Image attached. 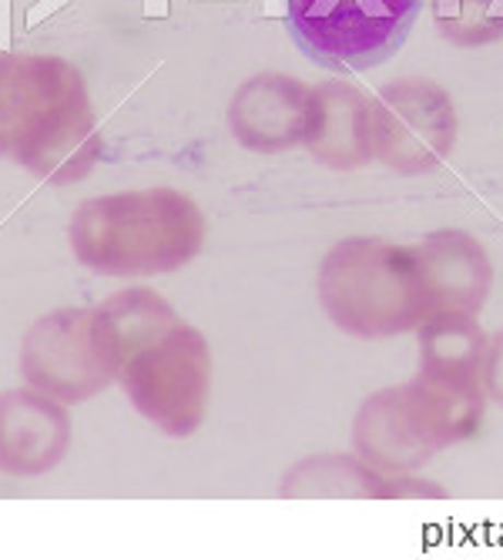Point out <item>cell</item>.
Instances as JSON below:
<instances>
[{
    "mask_svg": "<svg viewBox=\"0 0 503 560\" xmlns=\"http://www.w3.org/2000/svg\"><path fill=\"white\" fill-rule=\"evenodd\" d=\"M68 238L97 276H162L201 252L206 215L175 188H134L81 201Z\"/></svg>",
    "mask_w": 503,
    "mask_h": 560,
    "instance_id": "7a4b0ae2",
    "label": "cell"
},
{
    "mask_svg": "<svg viewBox=\"0 0 503 560\" xmlns=\"http://www.w3.org/2000/svg\"><path fill=\"white\" fill-rule=\"evenodd\" d=\"M316 289L329 323L356 339L413 332L433 313L417 252L389 238L352 235L336 242L323 256Z\"/></svg>",
    "mask_w": 503,
    "mask_h": 560,
    "instance_id": "277c9868",
    "label": "cell"
},
{
    "mask_svg": "<svg viewBox=\"0 0 503 560\" xmlns=\"http://www.w3.org/2000/svg\"><path fill=\"white\" fill-rule=\"evenodd\" d=\"M417 266L430 310L477 316L493 289V262L487 248L460 229L430 232L417 248Z\"/></svg>",
    "mask_w": 503,
    "mask_h": 560,
    "instance_id": "8fae6325",
    "label": "cell"
},
{
    "mask_svg": "<svg viewBox=\"0 0 503 560\" xmlns=\"http://www.w3.org/2000/svg\"><path fill=\"white\" fill-rule=\"evenodd\" d=\"M480 386H483L487 399L503 410V329L487 342L483 370H480Z\"/></svg>",
    "mask_w": 503,
    "mask_h": 560,
    "instance_id": "2e32d148",
    "label": "cell"
},
{
    "mask_svg": "<svg viewBox=\"0 0 503 560\" xmlns=\"http://www.w3.org/2000/svg\"><path fill=\"white\" fill-rule=\"evenodd\" d=\"M71 450L65 402L34 386L0 393V474L40 477Z\"/></svg>",
    "mask_w": 503,
    "mask_h": 560,
    "instance_id": "9c48e42d",
    "label": "cell"
},
{
    "mask_svg": "<svg viewBox=\"0 0 503 560\" xmlns=\"http://www.w3.org/2000/svg\"><path fill=\"white\" fill-rule=\"evenodd\" d=\"M420 339V373L457 383V386H480V370L487 355V332L480 329L477 316L470 313H430L417 326Z\"/></svg>",
    "mask_w": 503,
    "mask_h": 560,
    "instance_id": "4fadbf2b",
    "label": "cell"
},
{
    "mask_svg": "<svg viewBox=\"0 0 503 560\" xmlns=\"http://www.w3.org/2000/svg\"><path fill=\"white\" fill-rule=\"evenodd\" d=\"M118 383L134 410L165 436H191L206 420L212 393L209 339L178 319L131 355L118 373Z\"/></svg>",
    "mask_w": 503,
    "mask_h": 560,
    "instance_id": "8992f818",
    "label": "cell"
},
{
    "mask_svg": "<svg viewBox=\"0 0 503 560\" xmlns=\"http://www.w3.org/2000/svg\"><path fill=\"white\" fill-rule=\"evenodd\" d=\"M302 144L319 165L332 172H352L370 165V97L349 81H326L313 88L309 125Z\"/></svg>",
    "mask_w": 503,
    "mask_h": 560,
    "instance_id": "7c38bea8",
    "label": "cell"
},
{
    "mask_svg": "<svg viewBox=\"0 0 503 560\" xmlns=\"http://www.w3.org/2000/svg\"><path fill=\"white\" fill-rule=\"evenodd\" d=\"M94 323L112 352L115 370L121 373V366L131 360V355L141 346H148L151 339H159L165 329H172L178 323V316L159 292L134 285V289L115 292L101 305H94Z\"/></svg>",
    "mask_w": 503,
    "mask_h": 560,
    "instance_id": "9a60e30c",
    "label": "cell"
},
{
    "mask_svg": "<svg viewBox=\"0 0 503 560\" xmlns=\"http://www.w3.org/2000/svg\"><path fill=\"white\" fill-rule=\"evenodd\" d=\"M373 159L399 175H423L446 162L457 141L453 97L423 78H396L370 97Z\"/></svg>",
    "mask_w": 503,
    "mask_h": 560,
    "instance_id": "52a82bcc",
    "label": "cell"
},
{
    "mask_svg": "<svg viewBox=\"0 0 503 560\" xmlns=\"http://www.w3.org/2000/svg\"><path fill=\"white\" fill-rule=\"evenodd\" d=\"M0 155L47 185L81 182L101 155L91 94L55 55H0Z\"/></svg>",
    "mask_w": 503,
    "mask_h": 560,
    "instance_id": "6da1fadb",
    "label": "cell"
},
{
    "mask_svg": "<svg viewBox=\"0 0 503 560\" xmlns=\"http://www.w3.org/2000/svg\"><path fill=\"white\" fill-rule=\"evenodd\" d=\"M282 497L289 500H396L393 477L363 464L356 453H319L295 464L282 480Z\"/></svg>",
    "mask_w": 503,
    "mask_h": 560,
    "instance_id": "5bb4252c",
    "label": "cell"
},
{
    "mask_svg": "<svg viewBox=\"0 0 503 560\" xmlns=\"http://www.w3.org/2000/svg\"><path fill=\"white\" fill-rule=\"evenodd\" d=\"M21 376L61 402H84L105 393L118 380V370L97 332L94 310H55L40 316L21 342Z\"/></svg>",
    "mask_w": 503,
    "mask_h": 560,
    "instance_id": "ba28073f",
    "label": "cell"
},
{
    "mask_svg": "<svg viewBox=\"0 0 503 560\" xmlns=\"http://www.w3.org/2000/svg\"><path fill=\"white\" fill-rule=\"evenodd\" d=\"M483 413V386H457L420 373L360 402L352 417V453L386 477L417 474L446 446L473 440Z\"/></svg>",
    "mask_w": 503,
    "mask_h": 560,
    "instance_id": "3957f363",
    "label": "cell"
},
{
    "mask_svg": "<svg viewBox=\"0 0 503 560\" xmlns=\"http://www.w3.org/2000/svg\"><path fill=\"white\" fill-rule=\"evenodd\" d=\"M420 8L423 0H289V27L319 68L356 74L396 55Z\"/></svg>",
    "mask_w": 503,
    "mask_h": 560,
    "instance_id": "5b68a950",
    "label": "cell"
},
{
    "mask_svg": "<svg viewBox=\"0 0 503 560\" xmlns=\"http://www.w3.org/2000/svg\"><path fill=\"white\" fill-rule=\"evenodd\" d=\"M309 94L292 74H256L238 84L229 105V128L235 141L259 155H279L306 138Z\"/></svg>",
    "mask_w": 503,
    "mask_h": 560,
    "instance_id": "30bf717a",
    "label": "cell"
}]
</instances>
